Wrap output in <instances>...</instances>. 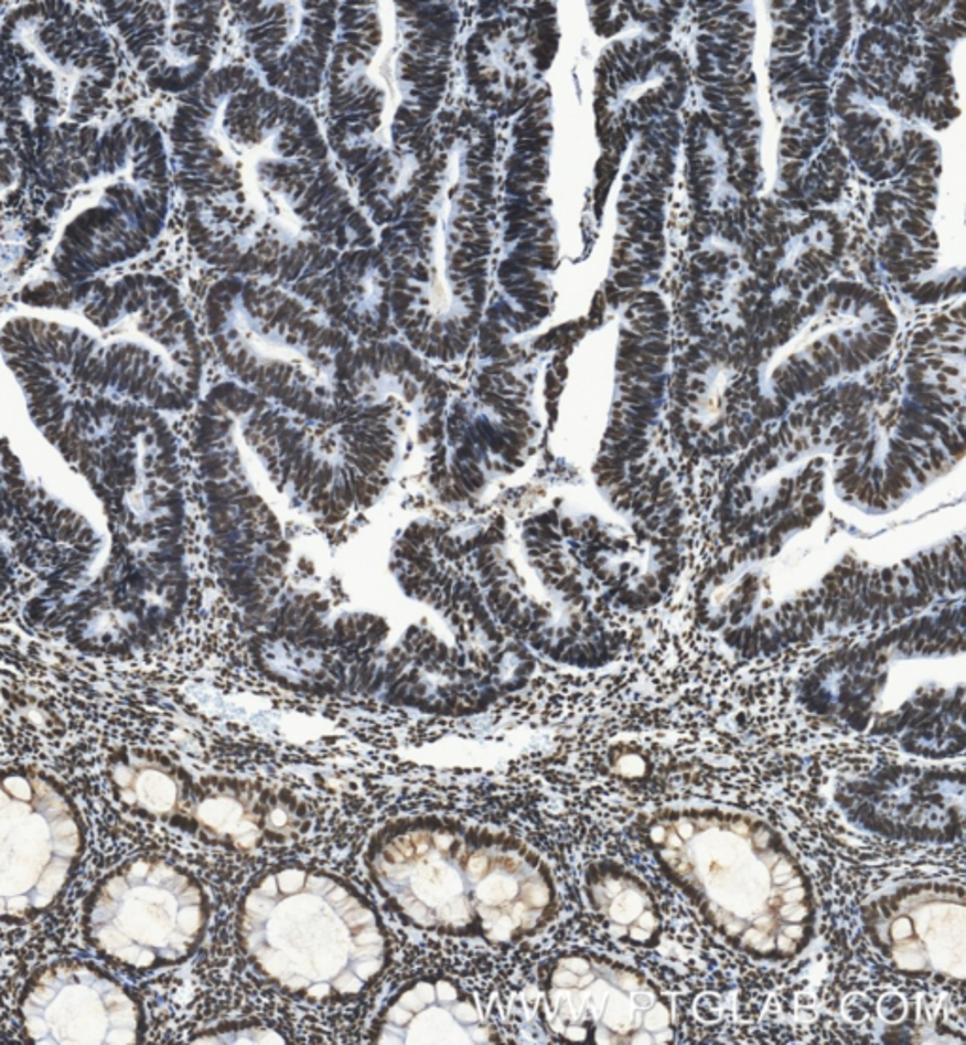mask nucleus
Here are the masks:
<instances>
[{
	"label": "nucleus",
	"instance_id": "obj_1",
	"mask_svg": "<svg viewBox=\"0 0 966 1045\" xmlns=\"http://www.w3.org/2000/svg\"><path fill=\"white\" fill-rule=\"evenodd\" d=\"M170 151L203 262L276 284L346 331L391 322L378 237L304 103L223 66L183 93Z\"/></svg>",
	"mask_w": 966,
	"mask_h": 1045
},
{
	"label": "nucleus",
	"instance_id": "obj_2",
	"mask_svg": "<svg viewBox=\"0 0 966 1045\" xmlns=\"http://www.w3.org/2000/svg\"><path fill=\"white\" fill-rule=\"evenodd\" d=\"M29 413L89 484L106 522L100 572L46 630L93 654L144 647L176 620L187 590L169 424L153 408L110 402H46Z\"/></svg>",
	"mask_w": 966,
	"mask_h": 1045
},
{
	"label": "nucleus",
	"instance_id": "obj_3",
	"mask_svg": "<svg viewBox=\"0 0 966 1045\" xmlns=\"http://www.w3.org/2000/svg\"><path fill=\"white\" fill-rule=\"evenodd\" d=\"M496 206L495 127L474 110L440 116L378 238L389 320L419 355L458 360L482 328Z\"/></svg>",
	"mask_w": 966,
	"mask_h": 1045
},
{
	"label": "nucleus",
	"instance_id": "obj_4",
	"mask_svg": "<svg viewBox=\"0 0 966 1045\" xmlns=\"http://www.w3.org/2000/svg\"><path fill=\"white\" fill-rule=\"evenodd\" d=\"M455 2H339L325 74V139L374 222L393 216L450 82Z\"/></svg>",
	"mask_w": 966,
	"mask_h": 1045
},
{
	"label": "nucleus",
	"instance_id": "obj_5",
	"mask_svg": "<svg viewBox=\"0 0 966 1045\" xmlns=\"http://www.w3.org/2000/svg\"><path fill=\"white\" fill-rule=\"evenodd\" d=\"M0 329V352L25 395L142 405L178 413L193 405L203 360L195 323L164 278L61 286L60 297Z\"/></svg>",
	"mask_w": 966,
	"mask_h": 1045
},
{
	"label": "nucleus",
	"instance_id": "obj_6",
	"mask_svg": "<svg viewBox=\"0 0 966 1045\" xmlns=\"http://www.w3.org/2000/svg\"><path fill=\"white\" fill-rule=\"evenodd\" d=\"M366 864L393 909L429 932L509 946L540 930L556 907L544 862L482 827L395 822L374 838Z\"/></svg>",
	"mask_w": 966,
	"mask_h": 1045
},
{
	"label": "nucleus",
	"instance_id": "obj_7",
	"mask_svg": "<svg viewBox=\"0 0 966 1045\" xmlns=\"http://www.w3.org/2000/svg\"><path fill=\"white\" fill-rule=\"evenodd\" d=\"M34 169L60 227L52 269L61 286L92 282L161 235L172 182L163 135L150 119L71 129Z\"/></svg>",
	"mask_w": 966,
	"mask_h": 1045
},
{
	"label": "nucleus",
	"instance_id": "obj_8",
	"mask_svg": "<svg viewBox=\"0 0 966 1045\" xmlns=\"http://www.w3.org/2000/svg\"><path fill=\"white\" fill-rule=\"evenodd\" d=\"M244 955L294 999H363L387 967L384 925L365 896L334 875L286 866L261 875L238 909Z\"/></svg>",
	"mask_w": 966,
	"mask_h": 1045
},
{
	"label": "nucleus",
	"instance_id": "obj_9",
	"mask_svg": "<svg viewBox=\"0 0 966 1045\" xmlns=\"http://www.w3.org/2000/svg\"><path fill=\"white\" fill-rule=\"evenodd\" d=\"M116 82L110 40L71 4H0V191L76 127L92 126Z\"/></svg>",
	"mask_w": 966,
	"mask_h": 1045
},
{
	"label": "nucleus",
	"instance_id": "obj_10",
	"mask_svg": "<svg viewBox=\"0 0 966 1045\" xmlns=\"http://www.w3.org/2000/svg\"><path fill=\"white\" fill-rule=\"evenodd\" d=\"M206 326L223 365L268 402L336 420L352 337L314 305L257 278L223 277L206 296Z\"/></svg>",
	"mask_w": 966,
	"mask_h": 1045
},
{
	"label": "nucleus",
	"instance_id": "obj_11",
	"mask_svg": "<svg viewBox=\"0 0 966 1045\" xmlns=\"http://www.w3.org/2000/svg\"><path fill=\"white\" fill-rule=\"evenodd\" d=\"M548 89H538L523 106L512 129V148L504 161L503 259L496 267V301L490 322L482 326L483 344H498L508 333H522L549 314V284L556 269V227L546 193L549 121Z\"/></svg>",
	"mask_w": 966,
	"mask_h": 1045
},
{
	"label": "nucleus",
	"instance_id": "obj_12",
	"mask_svg": "<svg viewBox=\"0 0 966 1045\" xmlns=\"http://www.w3.org/2000/svg\"><path fill=\"white\" fill-rule=\"evenodd\" d=\"M208 900L193 875L158 856H138L98 883L85 907V934L100 957L150 972L195 953Z\"/></svg>",
	"mask_w": 966,
	"mask_h": 1045
},
{
	"label": "nucleus",
	"instance_id": "obj_13",
	"mask_svg": "<svg viewBox=\"0 0 966 1045\" xmlns=\"http://www.w3.org/2000/svg\"><path fill=\"white\" fill-rule=\"evenodd\" d=\"M84 829L65 790L34 769L0 771V920L47 911L73 882Z\"/></svg>",
	"mask_w": 966,
	"mask_h": 1045
},
{
	"label": "nucleus",
	"instance_id": "obj_14",
	"mask_svg": "<svg viewBox=\"0 0 966 1045\" xmlns=\"http://www.w3.org/2000/svg\"><path fill=\"white\" fill-rule=\"evenodd\" d=\"M21 1023L39 1045H129L142 1038L138 1000L103 970L53 962L34 973L21 996Z\"/></svg>",
	"mask_w": 966,
	"mask_h": 1045
},
{
	"label": "nucleus",
	"instance_id": "obj_15",
	"mask_svg": "<svg viewBox=\"0 0 966 1045\" xmlns=\"http://www.w3.org/2000/svg\"><path fill=\"white\" fill-rule=\"evenodd\" d=\"M233 15L255 73L289 99H312L325 86L339 2H236Z\"/></svg>",
	"mask_w": 966,
	"mask_h": 1045
},
{
	"label": "nucleus",
	"instance_id": "obj_16",
	"mask_svg": "<svg viewBox=\"0 0 966 1045\" xmlns=\"http://www.w3.org/2000/svg\"><path fill=\"white\" fill-rule=\"evenodd\" d=\"M138 71L151 86L187 93L210 74L219 42V2H108Z\"/></svg>",
	"mask_w": 966,
	"mask_h": 1045
},
{
	"label": "nucleus",
	"instance_id": "obj_17",
	"mask_svg": "<svg viewBox=\"0 0 966 1045\" xmlns=\"http://www.w3.org/2000/svg\"><path fill=\"white\" fill-rule=\"evenodd\" d=\"M556 10L551 4H487L464 47L469 86L496 116H512L529 103L533 82L525 52L556 47ZM544 71L549 65L535 60Z\"/></svg>",
	"mask_w": 966,
	"mask_h": 1045
},
{
	"label": "nucleus",
	"instance_id": "obj_18",
	"mask_svg": "<svg viewBox=\"0 0 966 1045\" xmlns=\"http://www.w3.org/2000/svg\"><path fill=\"white\" fill-rule=\"evenodd\" d=\"M374 1044H495L496 1034L476 1000L444 978L411 981L393 996L373 1034Z\"/></svg>",
	"mask_w": 966,
	"mask_h": 1045
},
{
	"label": "nucleus",
	"instance_id": "obj_19",
	"mask_svg": "<svg viewBox=\"0 0 966 1045\" xmlns=\"http://www.w3.org/2000/svg\"><path fill=\"white\" fill-rule=\"evenodd\" d=\"M111 787L132 811L183 827L195 779L163 756L142 750L118 753L108 766Z\"/></svg>",
	"mask_w": 966,
	"mask_h": 1045
},
{
	"label": "nucleus",
	"instance_id": "obj_20",
	"mask_svg": "<svg viewBox=\"0 0 966 1045\" xmlns=\"http://www.w3.org/2000/svg\"><path fill=\"white\" fill-rule=\"evenodd\" d=\"M191 1044H286V1039L257 1023H227L196 1034Z\"/></svg>",
	"mask_w": 966,
	"mask_h": 1045
},
{
	"label": "nucleus",
	"instance_id": "obj_21",
	"mask_svg": "<svg viewBox=\"0 0 966 1045\" xmlns=\"http://www.w3.org/2000/svg\"><path fill=\"white\" fill-rule=\"evenodd\" d=\"M614 280L620 288H638V286L644 282V277H636V275L629 273V270H618Z\"/></svg>",
	"mask_w": 966,
	"mask_h": 1045
},
{
	"label": "nucleus",
	"instance_id": "obj_22",
	"mask_svg": "<svg viewBox=\"0 0 966 1045\" xmlns=\"http://www.w3.org/2000/svg\"><path fill=\"white\" fill-rule=\"evenodd\" d=\"M902 230L910 233V235H915V237L921 238L927 235L931 225L921 224V222H915V220H904V222H902Z\"/></svg>",
	"mask_w": 966,
	"mask_h": 1045
},
{
	"label": "nucleus",
	"instance_id": "obj_23",
	"mask_svg": "<svg viewBox=\"0 0 966 1045\" xmlns=\"http://www.w3.org/2000/svg\"><path fill=\"white\" fill-rule=\"evenodd\" d=\"M888 237L889 243H893L894 248H899V250H912V241H910L906 235L897 233V231H891Z\"/></svg>",
	"mask_w": 966,
	"mask_h": 1045
},
{
	"label": "nucleus",
	"instance_id": "obj_24",
	"mask_svg": "<svg viewBox=\"0 0 966 1045\" xmlns=\"http://www.w3.org/2000/svg\"><path fill=\"white\" fill-rule=\"evenodd\" d=\"M859 124H861V127L870 129V131H876L878 127L882 126V119L874 118V116H870V114H862V116H859Z\"/></svg>",
	"mask_w": 966,
	"mask_h": 1045
},
{
	"label": "nucleus",
	"instance_id": "obj_25",
	"mask_svg": "<svg viewBox=\"0 0 966 1045\" xmlns=\"http://www.w3.org/2000/svg\"><path fill=\"white\" fill-rule=\"evenodd\" d=\"M938 113L944 114V118L946 119H954V118H957V116H959V108H957V106L952 105L949 100H944V103H942L941 105V110H938Z\"/></svg>",
	"mask_w": 966,
	"mask_h": 1045
},
{
	"label": "nucleus",
	"instance_id": "obj_26",
	"mask_svg": "<svg viewBox=\"0 0 966 1045\" xmlns=\"http://www.w3.org/2000/svg\"><path fill=\"white\" fill-rule=\"evenodd\" d=\"M917 244L923 246V248H931V250H934V248H938V238H936L934 233H929V235H925V237L917 238Z\"/></svg>",
	"mask_w": 966,
	"mask_h": 1045
},
{
	"label": "nucleus",
	"instance_id": "obj_27",
	"mask_svg": "<svg viewBox=\"0 0 966 1045\" xmlns=\"http://www.w3.org/2000/svg\"><path fill=\"white\" fill-rule=\"evenodd\" d=\"M641 254H644L646 257H652V259H659L663 256V252L657 250V246L652 243H642Z\"/></svg>",
	"mask_w": 966,
	"mask_h": 1045
},
{
	"label": "nucleus",
	"instance_id": "obj_28",
	"mask_svg": "<svg viewBox=\"0 0 966 1045\" xmlns=\"http://www.w3.org/2000/svg\"><path fill=\"white\" fill-rule=\"evenodd\" d=\"M931 339H933V333L927 331V329H923V331H920V333L915 335L914 344L915 346H925L927 342H931Z\"/></svg>",
	"mask_w": 966,
	"mask_h": 1045
},
{
	"label": "nucleus",
	"instance_id": "obj_29",
	"mask_svg": "<svg viewBox=\"0 0 966 1045\" xmlns=\"http://www.w3.org/2000/svg\"><path fill=\"white\" fill-rule=\"evenodd\" d=\"M908 214H910V217L915 220V222H921V220H923V222H927V212L921 211V209H917V206H910V209H908Z\"/></svg>",
	"mask_w": 966,
	"mask_h": 1045
},
{
	"label": "nucleus",
	"instance_id": "obj_30",
	"mask_svg": "<svg viewBox=\"0 0 966 1045\" xmlns=\"http://www.w3.org/2000/svg\"><path fill=\"white\" fill-rule=\"evenodd\" d=\"M859 116H861V114L857 113H849L844 116V121L848 124V129H859V127H861V124H859Z\"/></svg>",
	"mask_w": 966,
	"mask_h": 1045
},
{
	"label": "nucleus",
	"instance_id": "obj_31",
	"mask_svg": "<svg viewBox=\"0 0 966 1045\" xmlns=\"http://www.w3.org/2000/svg\"><path fill=\"white\" fill-rule=\"evenodd\" d=\"M917 150H920L921 153H925V151H938V146H936L934 140L923 139L920 145H917Z\"/></svg>",
	"mask_w": 966,
	"mask_h": 1045
},
{
	"label": "nucleus",
	"instance_id": "obj_32",
	"mask_svg": "<svg viewBox=\"0 0 966 1045\" xmlns=\"http://www.w3.org/2000/svg\"><path fill=\"white\" fill-rule=\"evenodd\" d=\"M923 172H925V169L920 167V164H906V169H904V174L912 178H917L920 174H923Z\"/></svg>",
	"mask_w": 966,
	"mask_h": 1045
},
{
	"label": "nucleus",
	"instance_id": "obj_33",
	"mask_svg": "<svg viewBox=\"0 0 966 1045\" xmlns=\"http://www.w3.org/2000/svg\"><path fill=\"white\" fill-rule=\"evenodd\" d=\"M910 256L917 259V262H933V264L936 262L933 252H914V254H910Z\"/></svg>",
	"mask_w": 966,
	"mask_h": 1045
},
{
	"label": "nucleus",
	"instance_id": "obj_34",
	"mask_svg": "<svg viewBox=\"0 0 966 1045\" xmlns=\"http://www.w3.org/2000/svg\"><path fill=\"white\" fill-rule=\"evenodd\" d=\"M642 269L644 270H657L659 269V259H652V257H644L642 259Z\"/></svg>",
	"mask_w": 966,
	"mask_h": 1045
},
{
	"label": "nucleus",
	"instance_id": "obj_35",
	"mask_svg": "<svg viewBox=\"0 0 966 1045\" xmlns=\"http://www.w3.org/2000/svg\"><path fill=\"white\" fill-rule=\"evenodd\" d=\"M825 294H827L825 288H817L816 291H812V294H809L808 301L812 302V305H819V302L823 301Z\"/></svg>",
	"mask_w": 966,
	"mask_h": 1045
},
{
	"label": "nucleus",
	"instance_id": "obj_36",
	"mask_svg": "<svg viewBox=\"0 0 966 1045\" xmlns=\"http://www.w3.org/2000/svg\"><path fill=\"white\" fill-rule=\"evenodd\" d=\"M700 78L705 84H721L724 76H718V74H700Z\"/></svg>",
	"mask_w": 966,
	"mask_h": 1045
},
{
	"label": "nucleus",
	"instance_id": "obj_37",
	"mask_svg": "<svg viewBox=\"0 0 966 1045\" xmlns=\"http://www.w3.org/2000/svg\"><path fill=\"white\" fill-rule=\"evenodd\" d=\"M825 113H827V105H825V103H816V105H812V114H816V118L823 119Z\"/></svg>",
	"mask_w": 966,
	"mask_h": 1045
},
{
	"label": "nucleus",
	"instance_id": "obj_38",
	"mask_svg": "<svg viewBox=\"0 0 966 1045\" xmlns=\"http://www.w3.org/2000/svg\"><path fill=\"white\" fill-rule=\"evenodd\" d=\"M650 68H652V63H650V61H638V65H636V71H638L641 76H646Z\"/></svg>",
	"mask_w": 966,
	"mask_h": 1045
},
{
	"label": "nucleus",
	"instance_id": "obj_39",
	"mask_svg": "<svg viewBox=\"0 0 966 1045\" xmlns=\"http://www.w3.org/2000/svg\"><path fill=\"white\" fill-rule=\"evenodd\" d=\"M808 99L814 100V105H816V103H825V99H827V92L812 93Z\"/></svg>",
	"mask_w": 966,
	"mask_h": 1045
},
{
	"label": "nucleus",
	"instance_id": "obj_40",
	"mask_svg": "<svg viewBox=\"0 0 966 1045\" xmlns=\"http://www.w3.org/2000/svg\"><path fill=\"white\" fill-rule=\"evenodd\" d=\"M784 135L785 137H790V139H797V137L803 135V131H801V129H795V127H785Z\"/></svg>",
	"mask_w": 966,
	"mask_h": 1045
},
{
	"label": "nucleus",
	"instance_id": "obj_41",
	"mask_svg": "<svg viewBox=\"0 0 966 1045\" xmlns=\"http://www.w3.org/2000/svg\"><path fill=\"white\" fill-rule=\"evenodd\" d=\"M744 159L750 164L755 163V161H758V151H755V148H751V150H745Z\"/></svg>",
	"mask_w": 966,
	"mask_h": 1045
},
{
	"label": "nucleus",
	"instance_id": "obj_42",
	"mask_svg": "<svg viewBox=\"0 0 966 1045\" xmlns=\"http://www.w3.org/2000/svg\"><path fill=\"white\" fill-rule=\"evenodd\" d=\"M705 99L708 100L710 105H718V103H723V97H719V95H713V93H708L706 92V89H705Z\"/></svg>",
	"mask_w": 966,
	"mask_h": 1045
},
{
	"label": "nucleus",
	"instance_id": "obj_43",
	"mask_svg": "<svg viewBox=\"0 0 966 1045\" xmlns=\"http://www.w3.org/2000/svg\"><path fill=\"white\" fill-rule=\"evenodd\" d=\"M713 119L719 121L721 126H731V118L727 114H713Z\"/></svg>",
	"mask_w": 966,
	"mask_h": 1045
},
{
	"label": "nucleus",
	"instance_id": "obj_44",
	"mask_svg": "<svg viewBox=\"0 0 966 1045\" xmlns=\"http://www.w3.org/2000/svg\"><path fill=\"white\" fill-rule=\"evenodd\" d=\"M917 290H920V284L917 282H906L902 286L904 294H915Z\"/></svg>",
	"mask_w": 966,
	"mask_h": 1045
},
{
	"label": "nucleus",
	"instance_id": "obj_45",
	"mask_svg": "<svg viewBox=\"0 0 966 1045\" xmlns=\"http://www.w3.org/2000/svg\"><path fill=\"white\" fill-rule=\"evenodd\" d=\"M625 60H627L629 63H634V61H638V52H636V47H631V50H629V52L625 53Z\"/></svg>",
	"mask_w": 966,
	"mask_h": 1045
},
{
	"label": "nucleus",
	"instance_id": "obj_46",
	"mask_svg": "<svg viewBox=\"0 0 966 1045\" xmlns=\"http://www.w3.org/2000/svg\"><path fill=\"white\" fill-rule=\"evenodd\" d=\"M650 243L655 244V246H657V244L665 243V238H663V235H661V233H650Z\"/></svg>",
	"mask_w": 966,
	"mask_h": 1045
},
{
	"label": "nucleus",
	"instance_id": "obj_47",
	"mask_svg": "<svg viewBox=\"0 0 966 1045\" xmlns=\"http://www.w3.org/2000/svg\"><path fill=\"white\" fill-rule=\"evenodd\" d=\"M902 105H904V100H902L901 97H897V99L889 100V108H893V110H901Z\"/></svg>",
	"mask_w": 966,
	"mask_h": 1045
},
{
	"label": "nucleus",
	"instance_id": "obj_48",
	"mask_svg": "<svg viewBox=\"0 0 966 1045\" xmlns=\"http://www.w3.org/2000/svg\"><path fill=\"white\" fill-rule=\"evenodd\" d=\"M753 246H755L758 250H761V248H764V238L761 237V235H753Z\"/></svg>",
	"mask_w": 966,
	"mask_h": 1045
},
{
	"label": "nucleus",
	"instance_id": "obj_49",
	"mask_svg": "<svg viewBox=\"0 0 966 1045\" xmlns=\"http://www.w3.org/2000/svg\"><path fill=\"white\" fill-rule=\"evenodd\" d=\"M793 209H798V211H806V209H808V203H806V201H793Z\"/></svg>",
	"mask_w": 966,
	"mask_h": 1045
},
{
	"label": "nucleus",
	"instance_id": "obj_50",
	"mask_svg": "<svg viewBox=\"0 0 966 1045\" xmlns=\"http://www.w3.org/2000/svg\"><path fill=\"white\" fill-rule=\"evenodd\" d=\"M904 53H906V55H908V53H910V55H920V53H921V47H917V46H908L906 50H904Z\"/></svg>",
	"mask_w": 966,
	"mask_h": 1045
},
{
	"label": "nucleus",
	"instance_id": "obj_51",
	"mask_svg": "<svg viewBox=\"0 0 966 1045\" xmlns=\"http://www.w3.org/2000/svg\"><path fill=\"white\" fill-rule=\"evenodd\" d=\"M780 153H782L784 158H797V153H795V151L787 150V148H782Z\"/></svg>",
	"mask_w": 966,
	"mask_h": 1045
},
{
	"label": "nucleus",
	"instance_id": "obj_52",
	"mask_svg": "<svg viewBox=\"0 0 966 1045\" xmlns=\"http://www.w3.org/2000/svg\"><path fill=\"white\" fill-rule=\"evenodd\" d=\"M724 237L729 238V241H734V238L738 237V231H737V230H729V231H727V233H724Z\"/></svg>",
	"mask_w": 966,
	"mask_h": 1045
},
{
	"label": "nucleus",
	"instance_id": "obj_53",
	"mask_svg": "<svg viewBox=\"0 0 966 1045\" xmlns=\"http://www.w3.org/2000/svg\"><path fill=\"white\" fill-rule=\"evenodd\" d=\"M880 139L883 140V145H889V132L886 129H880Z\"/></svg>",
	"mask_w": 966,
	"mask_h": 1045
},
{
	"label": "nucleus",
	"instance_id": "obj_54",
	"mask_svg": "<svg viewBox=\"0 0 966 1045\" xmlns=\"http://www.w3.org/2000/svg\"><path fill=\"white\" fill-rule=\"evenodd\" d=\"M691 273L695 278L702 277V270H700L699 267H693Z\"/></svg>",
	"mask_w": 966,
	"mask_h": 1045
},
{
	"label": "nucleus",
	"instance_id": "obj_55",
	"mask_svg": "<svg viewBox=\"0 0 966 1045\" xmlns=\"http://www.w3.org/2000/svg\"><path fill=\"white\" fill-rule=\"evenodd\" d=\"M897 278H899V282H904V284H906V282H908V278H910V273H902V275H899V277H897Z\"/></svg>",
	"mask_w": 966,
	"mask_h": 1045
},
{
	"label": "nucleus",
	"instance_id": "obj_56",
	"mask_svg": "<svg viewBox=\"0 0 966 1045\" xmlns=\"http://www.w3.org/2000/svg\"><path fill=\"white\" fill-rule=\"evenodd\" d=\"M633 188L634 185H629V184L623 185V193H625V195H631V193H633Z\"/></svg>",
	"mask_w": 966,
	"mask_h": 1045
},
{
	"label": "nucleus",
	"instance_id": "obj_57",
	"mask_svg": "<svg viewBox=\"0 0 966 1045\" xmlns=\"http://www.w3.org/2000/svg\"><path fill=\"white\" fill-rule=\"evenodd\" d=\"M785 31H787V29H785V26H777V29H776V36H777V39H780V36H784Z\"/></svg>",
	"mask_w": 966,
	"mask_h": 1045
},
{
	"label": "nucleus",
	"instance_id": "obj_58",
	"mask_svg": "<svg viewBox=\"0 0 966 1045\" xmlns=\"http://www.w3.org/2000/svg\"><path fill=\"white\" fill-rule=\"evenodd\" d=\"M889 177H891V172H880V174L876 177V180H886V178H889Z\"/></svg>",
	"mask_w": 966,
	"mask_h": 1045
},
{
	"label": "nucleus",
	"instance_id": "obj_59",
	"mask_svg": "<svg viewBox=\"0 0 966 1045\" xmlns=\"http://www.w3.org/2000/svg\"><path fill=\"white\" fill-rule=\"evenodd\" d=\"M859 68H861L862 73H869L870 65L869 63H861V65H859Z\"/></svg>",
	"mask_w": 966,
	"mask_h": 1045
},
{
	"label": "nucleus",
	"instance_id": "obj_60",
	"mask_svg": "<svg viewBox=\"0 0 966 1045\" xmlns=\"http://www.w3.org/2000/svg\"><path fill=\"white\" fill-rule=\"evenodd\" d=\"M791 277H793V273H790V270H787V273H784V275H782V280H784V282H787V280H791Z\"/></svg>",
	"mask_w": 966,
	"mask_h": 1045
},
{
	"label": "nucleus",
	"instance_id": "obj_61",
	"mask_svg": "<svg viewBox=\"0 0 966 1045\" xmlns=\"http://www.w3.org/2000/svg\"><path fill=\"white\" fill-rule=\"evenodd\" d=\"M647 29H650L652 33H657V31H659V25H657V23H652V25L647 26Z\"/></svg>",
	"mask_w": 966,
	"mask_h": 1045
}]
</instances>
